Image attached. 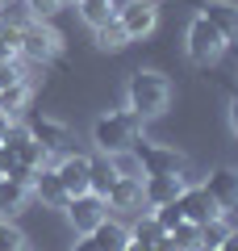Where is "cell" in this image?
Here are the masks:
<instances>
[{
	"label": "cell",
	"mask_w": 238,
	"mask_h": 251,
	"mask_svg": "<svg viewBox=\"0 0 238 251\" xmlns=\"http://www.w3.org/2000/svg\"><path fill=\"white\" fill-rule=\"evenodd\" d=\"M88 239L96 243V251H125V247H130V226H121V222H113V218H105V222H100Z\"/></svg>",
	"instance_id": "16"
},
{
	"label": "cell",
	"mask_w": 238,
	"mask_h": 251,
	"mask_svg": "<svg viewBox=\"0 0 238 251\" xmlns=\"http://www.w3.org/2000/svg\"><path fill=\"white\" fill-rule=\"evenodd\" d=\"M71 251H96V243H92L88 234H79V239H75V247H71Z\"/></svg>",
	"instance_id": "35"
},
{
	"label": "cell",
	"mask_w": 238,
	"mask_h": 251,
	"mask_svg": "<svg viewBox=\"0 0 238 251\" xmlns=\"http://www.w3.org/2000/svg\"><path fill=\"white\" fill-rule=\"evenodd\" d=\"M0 251H25V234L9 218H0Z\"/></svg>",
	"instance_id": "29"
},
{
	"label": "cell",
	"mask_w": 238,
	"mask_h": 251,
	"mask_svg": "<svg viewBox=\"0 0 238 251\" xmlns=\"http://www.w3.org/2000/svg\"><path fill=\"white\" fill-rule=\"evenodd\" d=\"M163 226L155 222V214H138V222H134V230H130V243H142V247H155L159 239H163Z\"/></svg>",
	"instance_id": "20"
},
{
	"label": "cell",
	"mask_w": 238,
	"mask_h": 251,
	"mask_svg": "<svg viewBox=\"0 0 238 251\" xmlns=\"http://www.w3.org/2000/svg\"><path fill=\"white\" fill-rule=\"evenodd\" d=\"M221 50H226L221 29L213 25L209 17L196 13V17L188 21V59H192V63H213V59H221Z\"/></svg>",
	"instance_id": "3"
},
{
	"label": "cell",
	"mask_w": 238,
	"mask_h": 251,
	"mask_svg": "<svg viewBox=\"0 0 238 251\" xmlns=\"http://www.w3.org/2000/svg\"><path fill=\"white\" fill-rule=\"evenodd\" d=\"M230 126H234V134H238V88L230 92Z\"/></svg>",
	"instance_id": "34"
},
{
	"label": "cell",
	"mask_w": 238,
	"mask_h": 251,
	"mask_svg": "<svg viewBox=\"0 0 238 251\" xmlns=\"http://www.w3.org/2000/svg\"><path fill=\"white\" fill-rule=\"evenodd\" d=\"M29 197H34V188L17 184V180H9V176H0V218H13V214H21Z\"/></svg>",
	"instance_id": "17"
},
{
	"label": "cell",
	"mask_w": 238,
	"mask_h": 251,
	"mask_svg": "<svg viewBox=\"0 0 238 251\" xmlns=\"http://www.w3.org/2000/svg\"><path fill=\"white\" fill-rule=\"evenodd\" d=\"M180 209H184V222H196V226L213 222V218L221 214V205L209 197V188H205V184H184V193H180Z\"/></svg>",
	"instance_id": "9"
},
{
	"label": "cell",
	"mask_w": 238,
	"mask_h": 251,
	"mask_svg": "<svg viewBox=\"0 0 238 251\" xmlns=\"http://www.w3.org/2000/svg\"><path fill=\"white\" fill-rule=\"evenodd\" d=\"M54 172H59L63 188H67V197H79V193H88V180H92V159H88V155L63 151V155H59V163H54Z\"/></svg>",
	"instance_id": "8"
},
{
	"label": "cell",
	"mask_w": 238,
	"mask_h": 251,
	"mask_svg": "<svg viewBox=\"0 0 238 251\" xmlns=\"http://www.w3.org/2000/svg\"><path fill=\"white\" fill-rule=\"evenodd\" d=\"M9 126H13V117H9V113H0V138L9 134Z\"/></svg>",
	"instance_id": "37"
},
{
	"label": "cell",
	"mask_w": 238,
	"mask_h": 251,
	"mask_svg": "<svg viewBox=\"0 0 238 251\" xmlns=\"http://www.w3.org/2000/svg\"><path fill=\"white\" fill-rule=\"evenodd\" d=\"M25 100H29V80H21V84H9V88H0V113L17 117L21 109H25Z\"/></svg>",
	"instance_id": "21"
},
{
	"label": "cell",
	"mask_w": 238,
	"mask_h": 251,
	"mask_svg": "<svg viewBox=\"0 0 238 251\" xmlns=\"http://www.w3.org/2000/svg\"><path fill=\"white\" fill-rule=\"evenodd\" d=\"M171 243H176V251H201V226L180 222L176 230H171Z\"/></svg>",
	"instance_id": "24"
},
{
	"label": "cell",
	"mask_w": 238,
	"mask_h": 251,
	"mask_svg": "<svg viewBox=\"0 0 238 251\" xmlns=\"http://www.w3.org/2000/svg\"><path fill=\"white\" fill-rule=\"evenodd\" d=\"M134 155H138L142 176H163V172H180V176H184V168H188V159L176 147H159V143H146V138H138Z\"/></svg>",
	"instance_id": "4"
},
{
	"label": "cell",
	"mask_w": 238,
	"mask_h": 251,
	"mask_svg": "<svg viewBox=\"0 0 238 251\" xmlns=\"http://www.w3.org/2000/svg\"><path fill=\"white\" fill-rule=\"evenodd\" d=\"M25 4H29V17L34 21H50L59 13V0H25Z\"/></svg>",
	"instance_id": "30"
},
{
	"label": "cell",
	"mask_w": 238,
	"mask_h": 251,
	"mask_svg": "<svg viewBox=\"0 0 238 251\" xmlns=\"http://www.w3.org/2000/svg\"><path fill=\"white\" fill-rule=\"evenodd\" d=\"M0 4H9V0H0Z\"/></svg>",
	"instance_id": "40"
},
{
	"label": "cell",
	"mask_w": 238,
	"mask_h": 251,
	"mask_svg": "<svg viewBox=\"0 0 238 251\" xmlns=\"http://www.w3.org/2000/svg\"><path fill=\"white\" fill-rule=\"evenodd\" d=\"M25 126H29V134H34V138H38V143H42L50 155H63V151H67L71 130H67L63 122H54V117H29Z\"/></svg>",
	"instance_id": "12"
},
{
	"label": "cell",
	"mask_w": 238,
	"mask_h": 251,
	"mask_svg": "<svg viewBox=\"0 0 238 251\" xmlns=\"http://www.w3.org/2000/svg\"><path fill=\"white\" fill-rule=\"evenodd\" d=\"M125 105H130L142 122L159 117L171 105V80L163 72H134L130 84H125Z\"/></svg>",
	"instance_id": "1"
},
{
	"label": "cell",
	"mask_w": 238,
	"mask_h": 251,
	"mask_svg": "<svg viewBox=\"0 0 238 251\" xmlns=\"http://www.w3.org/2000/svg\"><path fill=\"white\" fill-rule=\"evenodd\" d=\"M117 21L130 34V42H138V38H146L155 29L159 9H155V0H125V4H117Z\"/></svg>",
	"instance_id": "7"
},
{
	"label": "cell",
	"mask_w": 238,
	"mask_h": 251,
	"mask_svg": "<svg viewBox=\"0 0 238 251\" xmlns=\"http://www.w3.org/2000/svg\"><path fill=\"white\" fill-rule=\"evenodd\" d=\"M201 251H221V247H201Z\"/></svg>",
	"instance_id": "39"
},
{
	"label": "cell",
	"mask_w": 238,
	"mask_h": 251,
	"mask_svg": "<svg viewBox=\"0 0 238 251\" xmlns=\"http://www.w3.org/2000/svg\"><path fill=\"white\" fill-rule=\"evenodd\" d=\"M117 184V172L109 168V159H92V180H88V193L96 197H109V188Z\"/></svg>",
	"instance_id": "22"
},
{
	"label": "cell",
	"mask_w": 238,
	"mask_h": 251,
	"mask_svg": "<svg viewBox=\"0 0 238 251\" xmlns=\"http://www.w3.org/2000/svg\"><path fill=\"white\" fill-rule=\"evenodd\" d=\"M150 214H155V222L163 226V230H167V234L176 230L180 222H184V209H180V197H176V201H167V205H155V209H150Z\"/></svg>",
	"instance_id": "28"
},
{
	"label": "cell",
	"mask_w": 238,
	"mask_h": 251,
	"mask_svg": "<svg viewBox=\"0 0 238 251\" xmlns=\"http://www.w3.org/2000/svg\"><path fill=\"white\" fill-rule=\"evenodd\" d=\"M25 75H21L17 63H0V88H9V84H21Z\"/></svg>",
	"instance_id": "32"
},
{
	"label": "cell",
	"mask_w": 238,
	"mask_h": 251,
	"mask_svg": "<svg viewBox=\"0 0 238 251\" xmlns=\"http://www.w3.org/2000/svg\"><path fill=\"white\" fill-rule=\"evenodd\" d=\"M138 138H142V117L134 113L130 105H125V109H113V113H100L96 122H92V143H96L105 155L125 151V147L138 143Z\"/></svg>",
	"instance_id": "2"
},
{
	"label": "cell",
	"mask_w": 238,
	"mask_h": 251,
	"mask_svg": "<svg viewBox=\"0 0 238 251\" xmlns=\"http://www.w3.org/2000/svg\"><path fill=\"white\" fill-rule=\"evenodd\" d=\"M221 251H238V230H230L226 239H221Z\"/></svg>",
	"instance_id": "36"
},
{
	"label": "cell",
	"mask_w": 238,
	"mask_h": 251,
	"mask_svg": "<svg viewBox=\"0 0 238 251\" xmlns=\"http://www.w3.org/2000/svg\"><path fill=\"white\" fill-rule=\"evenodd\" d=\"M109 209H142V180L138 176H117V184L109 188Z\"/></svg>",
	"instance_id": "15"
},
{
	"label": "cell",
	"mask_w": 238,
	"mask_h": 251,
	"mask_svg": "<svg viewBox=\"0 0 238 251\" xmlns=\"http://www.w3.org/2000/svg\"><path fill=\"white\" fill-rule=\"evenodd\" d=\"M205 188H209V197L221 205V214H226V209H238V168H217V172H209Z\"/></svg>",
	"instance_id": "13"
},
{
	"label": "cell",
	"mask_w": 238,
	"mask_h": 251,
	"mask_svg": "<svg viewBox=\"0 0 238 251\" xmlns=\"http://www.w3.org/2000/svg\"><path fill=\"white\" fill-rule=\"evenodd\" d=\"M67 218H71V226H75V234H92L109 218V201L96 197V193H79V197L67 201Z\"/></svg>",
	"instance_id": "6"
},
{
	"label": "cell",
	"mask_w": 238,
	"mask_h": 251,
	"mask_svg": "<svg viewBox=\"0 0 238 251\" xmlns=\"http://www.w3.org/2000/svg\"><path fill=\"white\" fill-rule=\"evenodd\" d=\"M188 180L180 176V172H163V176H142V201H146L150 209L155 205H167V201H176L180 193H184Z\"/></svg>",
	"instance_id": "10"
},
{
	"label": "cell",
	"mask_w": 238,
	"mask_h": 251,
	"mask_svg": "<svg viewBox=\"0 0 238 251\" xmlns=\"http://www.w3.org/2000/svg\"><path fill=\"white\" fill-rule=\"evenodd\" d=\"M75 9H79V17L96 29V25H105V21L117 13V4H113V0H75Z\"/></svg>",
	"instance_id": "19"
},
{
	"label": "cell",
	"mask_w": 238,
	"mask_h": 251,
	"mask_svg": "<svg viewBox=\"0 0 238 251\" xmlns=\"http://www.w3.org/2000/svg\"><path fill=\"white\" fill-rule=\"evenodd\" d=\"M230 230H234V226L226 222V214H217L213 222H205V226H201V247H221V239H226Z\"/></svg>",
	"instance_id": "27"
},
{
	"label": "cell",
	"mask_w": 238,
	"mask_h": 251,
	"mask_svg": "<svg viewBox=\"0 0 238 251\" xmlns=\"http://www.w3.org/2000/svg\"><path fill=\"white\" fill-rule=\"evenodd\" d=\"M92 34H96V46H100V50H121V46H130V34L121 29L117 13H113L109 21H105V25H96Z\"/></svg>",
	"instance_id": "18"
},
{
	"label": "cell",
	"mask_w": 238,
	"mask_h": 251,
	"mask_svg": "<svg viewBox=\"0 0 238 251\" xmlns=\"http://www.w3.org/2000/svg\"><path fill=\"white\" fill-rule=\"evenodd\" d=\"M21 59V29L0 25V63H17Z\"/></svg>",
	"instance_id": "25"
},
{
	"label": "cell",
	"mask_w": 238,
	"mask_h": 251,
	"mask_svg": "<svg viewBox=\"0 0 238 251\" xmlns=\"http://www.w3.org/2000/svg\"><path fill=\"white\" fill-rule=\"evenodd\" d=\"M71 4H75V0H59V9H71Z\"/></svg>",
	"instance_id": "38"
},
{
	"label": "cell",
	"mask_w": 238,
	"mask_h": 251,
	"mask_svg": "<svg viewBox=\"0 0 238 251\" xmlns=\"http://www.w3.org/2000/svg\"><path fill=\"white\" fill-rule=\"evenodd\" d=\"M59 50H63V38L54 34L46 21H29V25L21 29V59H29V63H50Z\"/></svg>",
	"instance_id": "5"
},
{
	"label": "cell",
	"mask_w": 238,
	"mask_h": 251,
	"mask_svg": "<svg viewBox=\"0 0 238 251\" xmlns=\"http://www.w3.org/2000/svg\"><path fill=\"white\" fill-rule=\"evenodd\" d=\"M34 176H38V168H29V163H13V172H9V180H17L25 188H34Z\"/></svg>",
	"instance_id": "31"
},
{
	"label": "cell",
	"mask_w": 238,
	"mask_h": 251,
	"mask_svg": "<svg viewBox=\"0 0 238 251\" xmlns=\"http://www.w3.org/2000/svg\"><path fill=\"white\" fill-rule=\"evenodd\" d=\"M201 17H209L213 25L221 29L226 42H238V4H230V0H205Z\"/></svg>",
	"instance_id": "14"
},
{
	"label": "cell",
	"mask_w": 238,
	"mask_h": 251,
	"mask_svg": "<svg viewBox=\"0 0 238 251\" xmlns=\"http://www.w3.org/2000/svg\"><path fill=\"white\" fill-rule=\"evenodd\" d=\"M34 197L42 201V205H50V209H67V188H63V180H59V172H54V163H42L38 168V176H34Z\"/></svg>",
	"instance_id": "11"
},
{
	"label": "cell",
	"mask_w": 238,
	"mask_h": 251,
	"mask_svg": "<svg viewBox=\"0 0 238 251\" xmlns=\"http://www.w3.org/2000/svg\"><path fill=\"white\" fill-rule=\"evenodd\" d=\"M109 168H113L117 176H138V180H142V168H138V155H134V147L113 151V155H109Z\"/></svg>",
	"instance_id": "26"
},
{
	"label": "cell",
	"mask_w": 238,
	"mask_h": 251,
	"mask_svg": "<svg viewBox=\"0 0 238 251\" xmlns=\"http://www.w3.org/2000/svg\"><path fill=\"white\" fill-rule=\"evenodd\" d=\"M13 163H17V155H13L9 147L0 143V176H9V172H13Z\"/></svg>",
	"instance_id": "33"
},
{
	"label": "cell",
	"mask_w": 238,
	"mask_h": 251,
	"mask_svg": "<svg viewBox=\"0 0 238 251\" xmlns=\"http://www.w3.org/2000/svg\"><path fill=\"white\" fill-rule=\"evenodd\" d=\"M29 4L25 0H9V4H0V25H13V29H25L29 25Z\"/></svg>",
	"instance_id": "23"
}]
</instances>
